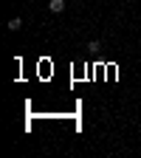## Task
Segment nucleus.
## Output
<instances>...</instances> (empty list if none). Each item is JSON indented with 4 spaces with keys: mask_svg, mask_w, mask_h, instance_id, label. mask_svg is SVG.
<instances>
[{
    "mask_svg": "<svg viewBox=\"0 0 141 158\" xmlns=\"http://www.w3.org/2000/svg\"><path fill=\"white\" fill-rule=\"evenodd\" d=\"M48 11L62 14V11H65V0H48Z\"/></svg>",
    "mask_w": 141,
    "mask_h": 158,
    "instance_id": "1",
    "label": "nucleus"
},
{
    "mask_svg": "<svg viewBox=\"0 0 141 158\" xmlns=\"http://www.w3.org/2000/svg\"><path fill=\"white\" fill-rule=\"evenodd\" d=\"M6 28L9 31H20V28H23V20H20V17H11L9 23H6Z\"/></svg>",
    "mask_w": 141,
    "mask_h": 158,
    "instance_id": "2",
    "label": "nucleus"
},
{
    "mask_svg": "<svg viewBox=\"0 0 141 158\" xmlns=\"http://www.w3.org/2000/svg\"><path fill=\"white\" fill-rule=\"evenodd\" d=\"M99 48H102V43H99V40H90V43H88V51H99Z\"/></svg>",
    "mask_w": 141,
    "mask_h": 158,
    "instance_id": "3",
    "label": "nucleus"
}]
</instances>
